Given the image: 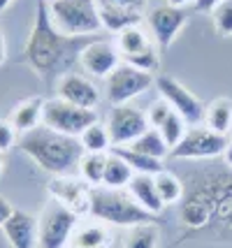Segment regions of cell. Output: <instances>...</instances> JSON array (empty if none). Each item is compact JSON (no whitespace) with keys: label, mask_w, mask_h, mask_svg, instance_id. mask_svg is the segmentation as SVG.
Here are the masks:
<instances>
[{"label":"cell","mask_w":232,"mask_h":248,"mask_svg":"<svg viewBox=\"0 0 232 248\" xmlns=\"http://www.w3.org/2000/svg\"><path fill=\"white\" fill-rule=\"evenodd\" d=\"M2 232L12 248H35L40 244V220L21 209H14L10 220L2 225Z\"/></svg>","instance_id":"2e32d148"},{"label":"cell","mask_w":232,"mask_h":248,"mask_svg":"<svg viewBox=\"0 0 232 248\" xmlns=\"http://www.w3.org/2000/svg\"><path fill=\"white\" fill-rule=\"evenodd\" d=\"M49 14L56 31L65 37H81L102 31L98 0H51Z\"/></svg>","instance_id":"5b68a950"},{"label":"cell","mask_w":232,"mask_h":248,"mask_svg":"<svg viewBox=\"0 0 232 248\" xmlns=\"http://www.w3.org/2000/svg\"><path fill=\"white\" fill-rule=\"evenodd\" d=\"M228 140H230V144H232V130H230V135H228Z\"/></svg>","instance_id":"7bdbcfd3"},{"label":"cell","mask_w":232,"mask_h":248,"mask_svg":"<svg viewBox=\"0 0 232 248\" xmlns=\"http://www.w3.org/2000/svg\"><path fill=\"white\" fill-rule=\"evenodd\" d=\"M5 58H7V44H5V37L0 32V65L5 63Z\"/></svg>","instance_id":"74e56055"},{"label":"cell","mask_w":232,"mask_h":248,"mask_svg":"<svg viewBox=\"0 0 232 248\" xmlns=\"http://www.w3.org/2000/svg\"><path fill=\"white\" fill-rule=\"evenodd\" d=\"M154 181H155V190H158V195H160V200H163L165 206L179 204V202L184 200L186 186H184V181H181L174 172L163 170V172H158L154 176Z\"/></svg>","instance_id":"d4e9b609"},{"label":"cell","mask_w":232,"mask_h":248,"mask_svg":"<svg viewBox=\"0 0 232 248\" xmlns=\"http://www.w3.org/2000/svg\"><path fill=\"white\" fill-rule=\"evenodd\" d=\"M89 216L105 223V225L116 227H133L139 225V223H151L154 220V214L144 211L142 206L130 197V193L111 190V188H105V186L91 190Z\"/></svg>","instance_id":"277c9868"},{"label":"cell","mask_w":232,"mask_h":248,"mask_svg":"<svg viewBox=\"0 0 232 248\" xmlns=\"http://www.w3.org/2000/svg\"><path fill=\"white\" fill-rule=\"evenodd\" d=\"M149 28H151V37H154L155 46L160 51H165L167 46L177 40V35L188 21V12L184 7H172V5H160L149 12Z\"/></svg>","instance_id":"7c38bea8"},{"label":"cell","mask_w":232,"mask_h":248,"mask_svg":"<svg viewBox=\"0 0 232 248\" xmlns=\"http://www.w3.org/2000/svg\"><path fill=\"white\" fill-rule=\"evenodd\" d=\"M42 111H45V100L42 97H28L19 102L16 107L12 109V116H10V123L16 128V132H31V130L40 128L42 123Z\"/></svg>","instance_id":"ffe728a7"},{"label":"cell","mask_w":232,"mask_h":248,"mask_svg":"<svg viewBox=\"0 0 232 248\" xmlns=\"http://www.w3.org/2000/svg\"><path fill=\"white\" fill-rule=\"evenodd\" d=\"M170 114H172V107L167 105V100H163V97H160V100H155L154 105H149V109H146V119H149V125L158 130L160 125H163V121H165Z\"/></svg>","instance_id":"d6a6232c"},{"label":"cell","mask_w":232,"mask_h":248,"mask_svg":"<svg viewBox=\"0 0 232 248\" xmlns=\"http://www.w3.org/2000/svg\"><path fill=\"white\" fill-rule=\"evenodd\" d=\"M204 123L214 132L230 135V130H232V100L230 97H216L214 102H209L207 114H204Z\"/></svg>","instance_id":"cb8c5ba5"},{"label":"cell","mask_w":232,"mask_h":248,"mask_svg":"<svg viewBox=\"0 0 232 248\" xmlns=\"http://www.w3.org/2000/svg\"><path fill=\"white\" fill-rule=\"evenodd\" d=\"M105 165H107V153H84L77 167L79 179L86 181L91 188H100L105 179Z\"/></svg>","instance_id":"484cf974"},{"label":"cell","mask_w":232,"mask_h":248,"mask_svg":"<svg viewBox=\"0 0 232 248\" xmlns=\"http://www.w3.org/2000/svg\"><path fill=\"white\" fill-rule=\"evenodd\" d=\"M155 88H158L160 97L167 100V105L174 109L188 125H200L204 121L207 107L200 102V97L195 93H190V88H186L174 77L155 75Z\"/></svg>","instance_id":"9c48e42d"},{"label":"cell","mask_w":232,"mask_h":248,"mask_svg":"<svg viewBox=\"0 0 232 248\" xmlns=\"http://www.w3.org/2000/svg\"><path fill=\"white\" fill-rule=\"evenodd\" d=\"M70 40L63 32L56 31L51 14H49V2L46 0H37V10H35V21L33 31L26 40V49H23V58L26 63L33 67L40 77L51 75L58 65L65 61L67 51H70Z\"/></svg>","instance_id":"3957f363"},{"label":"cell","mask_w":232,"mask_h":248,"mask_svg":"<svg viewBox=\"0 0 232 248\" xmlns=\"http://www.w3.org/2000/svg\"><path fill=\"white\" fill-rule=\"evenodd\" d=\"M16 135H19V132H16V128L12 125L10 121L0 119V153L10 151L12 146L19 141V140H16Z\"/></svg>","instance_id":"836d02e7"},{"label":"cell","mask_w":232,"mask_h":248,"mask_svg":"<svg viewBox=\"0 0 232 248\" xmlns=\"http://www.w3.org/2000/svg\"><path fill=\"white\" fill-rule=\"evenodd\" d=\"M135 179V170L123 160L116 151L107 153V165H105V179H102V186L105 188H111V190H123L128 188L130 181Z\"/></svg>","instance_id":"7402d4cb"},{"label":"cell","mask_w":232,"mask_h":248,"mask_svg":"<svg viewBox=\"0 0 232 248\" xmlns=\"http://www.w3.org/2000/svg\"><path fill=\"white\" fill-rule=\"evenodd\" d=\"M155 86V75L144 72L135 65L121 63L107 79H105V93L111 107L128 105L133 97L144 95L149 88Z\"/></svg>","instance_id":"52a82bcc"},{"label":"cell","mask_w":232,"mask_h":248,"mask_svg":"<svg viewBox=\"0 0 232 248\" xmlns=\"http://www.w3.org/2000/svg\"><path fill=\"white\" fill-rule=\"evenodd\" d=\"M16 146L21 149L31 160L54 176L77 172L79 160L84 155V149L77 137H67L56 130H49L46 125L35 128L19 137Z\"/></svg>","instance_id":"7a4b0ae2"},{"label":"cell","mask_w":232,"mask_h":248,"mask_svg":"<svg viewBox=\"0 0 232 248\" xmlns=\"http://www.w3.org/2000/svg\"><path fill=\"white\" fill-rule=\"evenodd\" d=\"M12 214H14V206L10 204V200H5V197L0 195V227L10 220Z\"/></svg>","instance_id":"8d00e7d4"},{"label":"cell","mask_w":232,"mask_h":248,"mask_svg":"<svg viewBox=\"0 0 232 248\" xmlns=\"http://www.w3.org/2000/svg\"><path fill=\"white\" fill-rule=\"evenodd\" d=\"M0 174H2V153H0Z\"/></svg>","instance_id":"b9f144b4"},{"label":"cell","mask_w":232,"mask_h":248,"mask_svg":"<svg viewBox=\"0 0 232 248\" xmlns=\"http://www.w3.org/2000/svg\"><path fill=\"white\" fill-rule=\"evenodd\" d=\"M56 97L65 100L70 105H77V107L95 109L100 102V91L86 75L65 72L56 81Z\"/></svg>","instance_id":"9a60e30c"},{"label":"cell","mask_w":232,"mask_h":248,"mask_svg":"<svg viewBox=\"0 0 232 248\" xmlns=\"http://www.w3.org/2000/svg\"><path fill=\"white\" fill-rule=\"evenodd\" d=\"M211 21L214 28L221 37H230L232 35V0H223L216 10L211 12Z\"/></svg>","instance_id":"4dcf8cb0"},{"label":"cell","mask_w":232,"mask_h":248,"mask_svg":"<svg viewBox=\"0 0 232 248\" xmlns=\"http://www.w3.org/2000/svg\"><path fill=\"white\" fill-rule=\"evenodd\" d=\"M100 7V21H102V31L107 32H121L130 26L142 23L144 12L142 10H130V7H116V5H98Z\"/></svg>","instance_id":"d6986e66"},{"label":"cell","mask_w":232,"mask_h":248,"mask_svg":"<svg viewBox=\"0 0 232 248\" xmlns=\"http://www.w3.org/2000/svg\"><path fill=\"white\" fill-rule=\"evenodd\" d=\"M221 2L223 0H195L193 7H195V12H200V14H211Z\"/></svg>","instance_id":"d590c367"},{"label":"cell","mask_w":232,"mask_h":248,"mask_svg":"<svg viewBox=\"0 0 232 248\" xmlns=\"http://www.w3.org/2000/svg\"><path fill=\"white\" fill-rule=\"evenodd\" d=\"M158 132L163 135V140H165V144L170 146V151L177 146L179 141L186 137V132H188V123L181 116H179L177 111L172 109V114L167 116L165 121H163V125L158 128Z\"/></svg>","instance_id":"f546056e"},{"label":"cell","mask_w":232,"mask_h":248,"mask_svg":"<svg viewBox=\"0 0 232 248\" xmlns=\"http://www.w3.org/2000/svg\"><path fill=\"white\" fill-rule=\"evenodd\" d=\"M98 121V111L95 109H84L77 105H70L61 97L54 100H45V111H42V123L49 130H56L67 137H77L89 128L91 123Z\"/></svg>","instance_id":"8992f818"},{"label":"cell","mask_w":232,"mask_h":248,"mask_svg":"<svg viewBox=\"0 0 232 248\" xmlns=\"http://www.w3.org/2000/svg\"><path fill=\"white\" fill-rule=\"evenodd\" d=\"M200 181L186 186L179 209V220L188 234L216 232L223 239L232 234V174L216 170L200 172Z\"/></svg>","instance_id":"6da1fadb"},{"label":"cell","mask_w":232,"mask_h":248,"mask_svg":"<svg viewBox=\"0 0 232 248\" xmlns=\"http://www.w3.org/2000/svg\"><path fill=\"white\" fill-rule=\"evenodd\" d=\"M111 241L114 239H111L109 225L100 220H84V223L79 220L67 248H109Z\"/></svg>","instance_id":"e0dca14e"},{"label":"cell","mask_w":232,"mask_h":248,"mask_svg":"<svg viewBox=\"0 0 232 248\" xmlns=\"http://www.w3.org/2000/svg\"><path fill=\"white\" fill-rule=\"evenodd\" d=\"M123 63L135 65V67H139V70H144V72H151V75H155V72L160 70V56H158V46H151L149 51L137 54V56H133V58H125Z\"/></svg>","instance_id":"1f68e13d"},{"label":"cell","mask_w":232,"mask_h":248,"mask_svg":"<svg viewBox=\"0 0 232 248\" xmlns=\"http://www.w3.org/2000/svg\"><path fill=\"white\" fill-rule=\"evenodd\" d=\"M158 241H160V230L151 220L130 227L123 239V248H158Z\"/></svg>","instance_id":"83f0119b"},{"label":"cell","mask_w":232,"mask_h":248,"mask_svg":"<svg viewBox=\"0 0 232 248\" xmlns=\"http://www.w3.org/2000/svg\"><path fill=\"white\" fill-rule=\"evenodd\" d=\"M49 195L54 197V202L67 206L70 211H75L77 216H89V206H91V188L86 181L75 179V176H54L49 186H46Z\"/></svg>","instance_id":"4fadbf2b"},{"label":"cell","mask_w":232,"mask_h":248,"mask_svg":"<svg viewBox=\"0 0 232 248\" xmlns=\"http://www.w3.org/2000/svg\"><path fill=\"white\" fill-rule=\"evenodd\" d=\"M114 151L133 167L135 174H151V176H155L158 172L165 170V162L163 160L151 158V155H144V153H139V151H133L130 146H121V149H114Z\"/></svg>","instance_id":"f1b7e54d"},{"label":"cell","mask_w":232,"mask_h":248,"mask_svg":"<svg viewBox=\"0 0 232 248\" xmlns=\"http://www.w3.org/2000/svg\"><path fill=\"white\" fill-rule=\"evenodd\" d=\"M79 65L89 77L95 79H107V77L121 65V54L116 49L114 42H91L86 46H81L79 51Z\"/></svg>","instance_id":"5bb4252c"},{"label":"cell","mask_w":232,"mask_h":248,"mask_svg":"<svg viewBox=\"0 0 232 248\" xmlns=\"http://www.w3.org/2000/svg\"><path fill=\"white\" fill-rule=\"evenodd\" d=\"M107 130L111 135V144L114 149H121V146H130L139 135H144L149 125L146 119V111L133 105H116L109 109L107 114Z\"/></svg>","instance_id":"8fae6325"},{"label":"cell","mask_w":232,"mask_h":248,"mask_svg":"<svg viewBox=\"0 0 232 248\" xmlns=\"http://www.w3.org/2000/svg\"><path fill=\"white\" fill-rule=\"evenodd\" d=\"M114 44H116V49H119V54H121V61H125V58H133V56H137V54L149 51V49L154 46V37L137 23V26H130V28H125V31L116 32V42Z\"/></svg>","instance_id":"44dd1931"},{"label":"cell","mask_w":232,"mask_h":248,"mask_svg":"<svg viewBox=\"0 0 232 248\" xmlns=\"http://www.w3.org/2000/svg\"><path fill=\"white\" fill-rule=\"evenodd\" d=\"M133 151H139L144 155H151V158H158V160H165L170 158V146L165 144L163 135L155 128H149L144 135H139L137 140L130 144Z\"/></svg>","instance_id":"4316f807"},{"label":"cell","mask_w":232,"mask_h":248,"mask_svg":"<svg viewBox=\"0 0 232 248\" xmlns=\"http://www.w3.org/2000/svg\"><path fill=\"white\" fill-rule=\"evenodd\" d=\"M79 225V216L67 206L51 202L40 218V248H67L75 227Z\"/></svg>","instance_id":"30bf717a"},{"label":"cell","mask_w":232,"mask_h":248,"mask_svg":"<svg viewBox=\"0 0 232 248\" xmlns=\"http://www.w3.org/2000/svg\"><path fill=\"white\" fill-rule=\"evenodd\" d=\"M128 193H130V197L142 206L144 211H149V214H154V216L163 214L165 204H163L160 195L155 190V181L151 174H135V179L130 181V186H128Z\"/></svg>","instance_id":"ac0fdd59"},{"label":"cell","mask_w":232,"mask_h":248,"mask_svg":"<svg viewBox=\"0 0 232 248\" xmlns=\"http://www.w3.org/2000/svg\"><path fill=\"white\" fill-rule=\"evenodd\" d=\"M190 2H195V0H167V5H172V7H186Z\"/></svg>","instance_id":"f35d334b"},{"label":"cell","mask_w":232,"mask_h":248,"mask_svg":"<svg viewBox=\"0 0 232 248\" xmlns=\"http://www.w3.org/2000/svg\"><path fill=\"white\" fill-rule=\"evenodd\" d=\"M12 5V0H0V12H5Z\"/></svg>","instance_id":"60d3db41"},{"label":"cell","mask_w":232,"mask_h":248,"mask_svg":"<svg viewBox=\"0 0 232 248\" xmlns=\"http://www.w3.org/2000/svg\"><path fill=\"white\" fill-rule=\"evenodd\" d=\"M230 140L228 135L214 132L209 128H190L186 137L170 151L174 160H214L228 151Z\"/></svg>","instance_id":"ba28073f"},{"label":"cell","mask_w":232,"mask_h":248,"mask_svg":"<svg viewBox=\"0 0 232 248\" xmlns=\"http://www.w3.org/2000/svg\"><path fill=\"white\" fill-rule=\"evenodd\" d=\"M149 0H98V5H116V7H130V10H146Z\"/></svg>","instance_id":"e575fe53"},{"label":"cell","mask_w":232,"mask_h":248,"mask_svg":"<svg viewBox=\"0 0 232 248\" xmlns=\"http://www.w3.org/2000/svg\"><path fill=\"white\" fill-rule=\"evenodd\" d=\"M223 158H225V165H228V167H230V170H232V144H230V146H228V151L223 153Z\"/></svg>","instance_id":"ab89813d"},{"label":"cell","mask_w":232,"mask_h":248,"mask_svg":"<svg viewBox=\"0 0 232 248\" xmlns=\"http://www.w3.org/2000/svg\"><path fill=\"white\" fill-rule=\"evenodd\" d=\"M79 144H81L84 153H109V149H114L107 123H102L100 119L95 123H91L89 128L79 135Z\"/></svg>","instance_id":"603a6c76"}]
</instances>
